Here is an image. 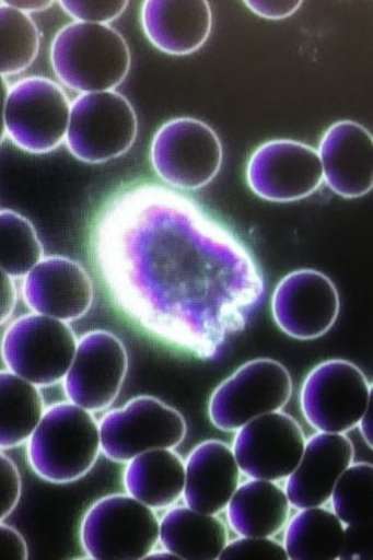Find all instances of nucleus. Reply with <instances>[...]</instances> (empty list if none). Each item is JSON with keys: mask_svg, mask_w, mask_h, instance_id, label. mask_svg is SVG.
I'll list each match as a JSON object with an SVG mask.
<instances>
[{"mask_svg": "<svg viewBox=\"0 0 373 560\" xmlns=\"http://www.w3.org/2000/svg\"><path fill=\"white\" fill-rule=\"evenodd\" d=\"M94 248L116 304L154 338L197 358L220 354L261 302L264 279L250 252L194 200L162 185L114 197Z\"/></svg>", "mask_w": 373, "mask_h": 560, "instance_id": "obj_1", "label": "nucleus"}, {"mask_svg": "<svg viewBox=\"0 0 373 560\" xmlns=\"http://www.w3.org/2000/svg\"><path fill=\"white\" fill-rule=\"evenodd\" d=\"M28 441L33 471L45 481L59 485L88 475L102 450L93 415L72 402L45 411Z\"/></svg>", "mask_w": 373, "mask_h": 560, "instance_id": "obj_2", "label": "nucleus"}, {"mask_svg": "<svg viewBox=\"0 0 373 560\" xmlns=\"http://www.w3.org/2000/svg\"><path fill=\"white\" fill-rule=\"evenodd\" d=\"M51 62L62 83L78 92H113L129 74L131 54L112 26L79 22L54 39Z\"/></svg>", "mask_w": 373, "mask_h": 560, "instance_id": "obj_3", "label": "nucleus"}, {"mask_svg": "<svg viewBox=\"0 0 373 560\" xmlns=\"http://www.w3.org/2000/svg\"><path fill=\"white\" fill-rule=\"evenodd\" d=\"M159 539L160 523L152 510L125 494L96 501L80 527L81 546L93 559H144Z\"/></svg>", "mask_w": 373, "mask_h": 560, "instance_id": "obj_4", "label": "nucleus"}, {"mask_svg": "<svg viewBox=\"0 0 373 560\" xmlns=\"http://www.w3.org/2000/svg\"><path fill=\"white\" fill-rule=\"evenodd\" d=\"M78 341L66 322L25 315L4 334L2 357L12 373L35 386L57 384L74 360Z\"/></svg>", "mask_w": 373, "mask_h": 560, "instance_id": "obj_5", "label": "nucleus"}, {"mask_svg": "<svg viewBox=\"0 0 373 560\" xmlns=\"http://www.w3.org/2000/svg\"><path fill=\"white\" fill-rule=\"evenodd\" d=\"M293 394V382L276 360L256 359L241 366L215 388L209 418L217 429L236 431L254 419L280 411Z\"/></svg>", "mask_w": 373, "mask_h": 560, "instance_id": "obj_6", "label": "nucleus"}, {"mask_svg": "<svg viewBox=\"0 0 373 560\" xmlns=\"http://www.w3.org/2000/svg\"><path fill=\"white\" fill-rule=\"evenodd\" d=\"M138 137L132 105L115 92L81 95L70 108L68 143L72 155L102 164L124 155Z\"/></svg>", "mask_w": 373, "mask_h": 560, "instance_id": "obj_7", "label": "nucleus"}, {"mask_svg": "<svg viewBox=\"0 0 373 560\" xmlns=\"http://www.w3.org/2000/svg\"><path fill=\"white\" fill-rule=\"evenodd\" d=\"M223 149L220 138L203 121L180 117L166 122L151 147L156 174L172 187L196 191L220 173Z\"/></svg>", "mask_w": 373, "mask_h": 560, "instance_id": "obj_8", "label": "nucleus"}, {"mask_svg": "<svg viewBox=\"0 0 373 560\" xmlns=\"http://www.w3.org/2000/svg\"><path fill=\"white\" fill-rule=\"evenodd\" d=\"M100 442L107 458L130 463L152 450H170L185 440L182 415L152 396H139L123 409L108 412L100 423Z\"/></svg>", "mask_w": 373, "mask_h": 560, "instance_id": "obj_9", "label": "nucleus"}, {"mask_svg": "<svg viewBox=\"0 0 373 560\" xmlns=\"http://www.w3.org/2000/svg\"><path fill=\"white\" fill-rule=\"evenodd\" d=\"M371 399L372 387L365 374L346 360H329L316 366L300 394L307 422L327 433L358 427Z\"/></svg>", "mask_w": 373, "mask_h": 560, "instance_id": "obj_10", "label": "nucleus"}, {"mask_svg": "<svg viewBox=\"0 0 373 560\" xmlns=\"http://www.w3.org/2000/svg\"><path fill=\"white\" fill-rule=\"evenodd\" d=\"M247 179L270 202H294L313 195L324 180L318 152L303 142L272 140L254 151Z\"/></svg>", "mask_w": 373, "mask_h": 560, "instance_id": "obj_11", "label": "nucleus"}, {"mask_svg": "<svg viewBox=\"0 0 373 560\" xmlns=\"http://www.w3.org/2000/svg\"><path fill=\"white\" fill-rule=\"evenodd\" d=\"M69 119L66 94L48 79H25L8 95L5 130L26 151L56 149L67 137Z\"/></svg>", "mask_w": 373, "mask_h": 560, "instance_id": "obj_12", "label": "nucleus"}, {"mask_svg": "<svg viewBox=\"0 0 373 560\" xmlns=\"http://www.w3.org/2000/svg\"><path fill=\"white\" fill-rule=\"evenodd\" d=\"M304 448L302 428L289 415L276 411L240 429L233 454L245 475L275 482L294 472Z\"/></svg>", "mask_w": 373, "mask_h": 560, "instance_id": "obj_13", "label": "nucleus"}, {"mask_svg": "<svg viewBox=\"0 0 373 560\" xmlns=\"http://www.w3.org/2000/svg\"><path fill=\"white\" fill-rule=\"evenodd\" d=\"M127 369L129 357L120 339L105 330L88 332L66 375L67 395L90 412L105 410L120 393Z\"/></svg>", "mask_w": 373, "mask_h": 560, "instance_id": "obj_14", "label": "nucleus"}, {"mask_svg": "<svg viewBox=\"0 0 373 560\" xmlns=\"http://www.w3.org/2000/svg\"><path fill=\"white\" fill-rule=\"evenodd\" d=\"M271 312L278 327L299 340L320 338L340 313V296L330 278L300 269L281 279L272 294Z\"/></svg>", "mask_w": 373, "mask_h": 560, "instance_id": "obj_15", "label": "nucleus"}, {"mask_svg": "<svg viewBox=\"0 0 373 560\" xmlns=\"http://www.w3.org/2000/svg\"><path fill=\"white\" fill-rule=\"evenodd\" d=\"M23 293L31 308L61 322L83 316L94 300L93 282L77 261L53 257L26 275Z\"/></svg>", "mask_w": 373, "mask_h": 560, "instance_id": "obj_16", "label": "nucleus"}, {"mask_svg": "<svg viewBox=\"0 0 373 560\" xmlns=\"http://www.w3.org/2000/svg\"><path fill=\"white\" fill-rule=\"evenodd\" d=\"M324 178L335 194L359 198L373 187V140L371 132L354 121H339L320 143Z\"/></svg>", "mask_w": 373, "mask_h": 560, "instance_id": "obj_17", "label": "nucleus"}, {"mask_svg": "<svg viewBox=\"0 0 373 560\" xmlns=\"http://www.w3.org/2000/svg\"><path fill=\"white\" fill-rule=\"evenodd\" d=\"M352 459L353 446L342 433H317L305 444L302 459L289 476V503L299 510L322 508Z\"/></svg>", "mask_w": 373, "mask_h": 560, "instance_id": "obj_18", "label": "nucleus"}, {"mask_svg": "<svg viewBox=\"0 0 373 560\" xmlns=\"http://www.w3.org/2000/svg\"><path fill=\"white\" fill-rule=\"evenodd\" d=\"M240 483L233 451L221 441L197 446L186 466L185 499L189 509L217 514L229 505Z\"/></svg>", "mask_w": 373, "mask_h": 560, "instance_id": "obj_19", "label": "nucleus"}, {"mask_svg": "<svg viewBox=\"0 0 373 560\" xmlns=\"http://www.w3.org/2000/svg\"><path fill=\"white\" fill-rule=\"evenodd\" d=\"M142 26L150 42L171 56H188L201 49L212 31L207 2H145Z\"/></svg>", "mask_w": 373, "mask_h": 560, "instance_id": "obj_20", "label": "nucleus"}, {"mask_svg": "<svg viewBox=\"0 0 373 560\" xmlns=\"http://www.w3.org/2000/svg\"><path fill=\"white\" fill-rule=\"evenodd\" d=\"M124 482L133 499L150 509H165L185 491L186 467L170 450H152L127 466Z\"/></svg>", "mask_w": 373, "mask_h": 560, "instance_id": "obj_21", "label": "nucleus"}, {"mask_svg": "<svg viewBox=\"0 0 373 560\" xmlns=\"http://www.w3.org/2000/svg\"><path fill=\"white\" fill-rule=\"evenodd\" d=\"M163 547L179 559H220L226 546L223 523L214 514L189 508L170 511L160 525Z\"/></svg>", "mask_w": 373, "mask_h": 560, "instance_id": "obj_22", "label": "nucleus"}, {"mask_svg": "<svg viewBox=\"0 0 373 560\" xmlns=\"http://www.w3.org/2000/svg\"><path fill=\"white\" fill-rule=\"evenodd\" d=\"M232 527L243 537H271L284 527L288 495L270 481L254 480L236 489L230 501Z\"/></svg>", "mask_w": 373, "mask_h": 560, "instance_id": "obj_23", "label": "nucleus"}, {"mask_svg": "<svg viewBox=\"0 0 373 560\" xmlns=\"http://www.w3.org/2000/svg\"><path fill=\"white\" fill-rule=\"evenodd\" d=\"M43 415L38 387L12 372H0V450L28 441Z\"/></svg>", "mask_w": 373, "mask_h": 560, "instance_id": "obj_24", "label": "nucleus"}, {"mask_svg": "<svg viewBox=\"0 0 373 560\" xmlns=\"http://www.w3.org/2000/svg\"><path fill=\"white\" fill-rule=\"evenodd\" d=\"M342 541V522L335 513L305 509L290 522L285 552L294 560H334L340 557Z\"/></svg>", "mask_w": 373, "mask_h": 560, "instance_id": "obj_25", "label": "nucleus"}, {"mask_svg": "<svg viewBox=\"0 0 373 560\" xmlns=\"http://www.w3.org/2000/svg\"><path fill=\"white\" fill-rule=\"evenodd\" d=\"M39 45L40 33L31 18L11 5H0V75L28 68Z\"/></svg>", "mask_w": 373, "mask_h": 560, "instance_id": "obj_26", "label": "nucleus"}, {"mask_svg": "<svg viewBox=\"0 0 373 560\" xmlns=\"http://www.w3.org/2000/svg\"><path fill=\"white\" fill-rule=\"evenodd\" d=\"M42 257L33 224L15 212H0V269L11 277L26 276Z\"/></svg>", "mask_w": 373, "mask_h": 560, "instance_id": "obj_27", "label": "nucleus"}, {"mask_svg": "<svg viewBox=\"0 0 373 560\" xmlns=\"http://www.w3.org/2000/svg\"><path fill=\"white\" fill-rule=\"evenodd\" d=\"M372 476V465H351L336 482L330 500H333L336 516L346 526L370 525Z\"/></svg>", "mask_w": 373, "mask_h": 560, "instance_id": "obj_28", "label": "nucleus"}, {"mask_svg": "<svg viewBox=\"0 0 373 560\" xmlns=\"http://www.w3.org/2000/svg\"><path fill=\"white\" fill-rule=\"evenodd\" d=\"M220 559H288V555L269 537H244L225 546Z\"/></svg>", "mask_w": 373, "mask_h": 560, "instance_id": "obj_29", "label": "nucleus"}, {"mask_svg": "<svg viewBox=\"0 0 373 560\" xmlns=\"http://www.w3.org/2000/svg\"><path fill=\"white\" fill-rule=\"evenodd\" d=\"M21 495V474L12 459L0 453V522L15 510Z\"/></svg>", "mask_w": 373, "mask_h": 560, "instance_id": "obj_30", "label": "nucleus"}, {"mask_svg": "<svg viewBox=\"0 0 373 560\" xmlns=\"http://www.w3.org/2000/svg\"><path fill=\"white\" fill-rule=\"evenodd\" d=\"M60 5L80 23L105 25L124 13L127 2H60Z\"/></svg>", "mask_w": 373, "mask_h": 560, "instance_id": "obj_31", "label": "nucleus"}, {"mask_svg": "<svg viewBox=\"0 0 373 560\" xmlns=\"http://www.w3.org/2000/svg\"><path fill=\"white\" fill-rule=\"evenodd\" d=\"M340 559H372V536L370 525L348 526L343 529Z\"/></svg>", "mask_w": 373, "mask_h": 560, "instance_id": "obj_32", "label": "nucleus"}, {"mask_svg": "<svg viewBox=\"0 0 373 560\" xmlns=\"http://www.w3.org/2000/svg\"><path fill=\"white\" fill-rule=\"evenodd\" d=\"M28 546L20 532L0 522V558L28 559Z\"/></svg>", "mask_w": 373, "mask_h": 560, "instance_id": "obj_33", "label": "nucleus"}, {"mask_svg": "<svg viewBox=\"0 0 373 560\" xmlns=\"http://www.w3.org/2000/svg\"><path fill=\"white\" fill-rule=\"evenodd\" d=\"M302 2H259V0H250L245 2L253 13L266 20L280 21L293 15L298 9L302 7Z\"/></svg>", "mask_w": 373, "mask_h": 560, "instance_id": "obj_34", "label": "nucleus"}, {"mask_svg": "<svg viewBox=\"0 0 373 560\" xmlns=\"http://www.w3.org/2000/svg\"><path fill=\"white\" fill-rule=\"evenodd\" d=\"M16 292L11 276L0 269V324L5 323L15 308Z\"/></svg>", "mask_w": 373, "mask_h": 560, "instance_id": "obj_35", "label": "nucleus"}, {"mask_svg": "<svg viewBox=\"0 0 373 560\" xmlns=\"http://www.w3.org/2000/svg\"><path fill=\"white\" fill-rule=\"evenodd\" d=\"M8 88L2 75H0V142L5 133V106L8 101Z\"/></svg>", "mask_w": 373, "mask_h": 560, "instance_id": "obj_36", "label": "nucleus"}, {"mask_svg": "<svg viewBox=\"0 0 373 560\" xmlns=\"http://www.w3.org/2000/svg\"><path fill=\"white\" fill-rule=\"evenodd\" d=\"M372 404H373V401L371 399L365 413H363V417L361 418V420L359 422L361 432H362V436H363V439L366 440V442L371 448H372V415H373Z\"/></svg>", "mask_w": 373, "mask_h": 560, "instance_id": "obj_37", "label": "nucleus"}, {"mask_svg": "<svg viewBox=\"0 0 373 560\" xmlns=\"http://www.w3.org/2000/svg\"><path fill=\"white\" fill-rule=\"evenodd\" d=\"M5 4L11 5L18 11L22 12H40L45 11V9L51 7V2H5Z\"/></svg>", "mask_w": 373, "mask_h": 560, "instance_id": "obj_38", "label": "nucleus"}, {"mask_svg": "<svg viewBox=\"0 0 373 560\" xmlns=\"http://www.w3.org/2000/svg\"><path fill=\"white\" fill-rule=\"evenodd\" d=\"M145 558H148V559H179L177 556L168 552V550H166V552L150 553Z\"/></svg>", "mask_w": 373, "mask_h": 560, "instance_id": "obj_39", "label": "nucleus"}]
</instances>
